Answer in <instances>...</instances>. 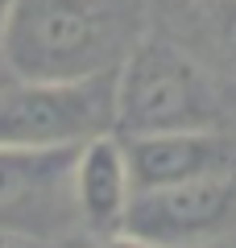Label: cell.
Returning a JSON list of instances; mask_svg holds the SVG:
<instances>
[{
	"label": "cell",
	"instance_id": "6da1fadb",
	"mask_svg": "<svg viewBox=\"0 0 236 248\" xmlns=\"http://www.w3.org/2000/svg\"><path fill=\"white\" fill-rule=\"evenodd\" d=\"M133 42L124 0H4L0 13V62L25 83L116 71Z\"/></svg>",
	"mask_w": 236,
	"mask_h": 248
},
{
	"label": "cell",
	"instance_id": "52a82bcc",
	"mask_svg": "<svg viewBox=\"0 0 236 248\" xmlns=\"http://www.w3.org/2000/svg\"><path fill=\"white\" fill-rule=\"evenodd\" d=\"M133 195L137 190H133V174H129V153H124V141L116 133H104L75 149L70 203H75V219L96 240L124 232Z\"/></svg>",
	"mask_w": 236,
	"mask_h": 248
},
{
	"label": "cell",
	"instance_id": "7a4b0ae2",
	"mask_svg": "<svg viewBox=\"0 0 236 248\" xmlns=\"http://www.w3.org/2000/svg\"><path fill=\"white\" fill-rule=\"evenodd\" d=\"M219 128V95L211 75L170 37H137L116 66V133Z\"/></svg>",
	"mask_w": 236,
	"mask_h": 248
},
{
	"label": "cell",
	"instance_id": "8992f818",
	"mask_svg": "<svg viewBox=\"0 0 236 248\" xmlns=\"http://www.w3.org/2000/svg\"><path fill=\"white\" fill-rule=\"evenodd\" d=\"M124 153H129L133 190L236 174V141L224 128H174V133L124 137Z\"/></svg>",
	"mask_w": 236,
	"mask_h": 248
},
{
	"label": "cell",
	"instance_id": "30bf717a",
	"mask_svg": "<svg viewBox=\"0 0 236 248\" xmlns=\"http://www.w3.org/2000/svg\"><path fill=\"white\" fill-rule=\"evenodd\" d=\"M91 248H153V244H145V240L129 236V232H116V236H100Z\"/></svg>",
	"mask_w": 236,
	"mask_h": 248
},
{
	"label": "cell",
	"instance_id": "7c38bea8",
	"mask_svg": "<svg viewBox=\"0 0 236 248\" xmlns=\"http://www.w3.org/2000/svg\"><path fill=\"white\" fill-rule=\"evenodd\" d=\"M0 13H4V4H0Z\"/></svg>",
	"mask_w": 236,
	"mask_h": 248
},
{
	"label": "cell",
	"instance_id": "277c9868",
	"mask_svg": "<svg viewBox=\"0 0 236 248\" xmlns=\"http://www.w3.org/2000/svg\"><path fill=\"white\" fill-rule=\"evenodd\" d=\"M236 228V174L137 190L124 232L153 248H199Z\"/></svg>",
	"mask_w": 236,
	"mask_h": 248
},
{
	"label": "cell",
	"instance_id": "5b68a950",
	"mask_svg": "<svg viewBox=\"0 0 236 248\" xmlns=\"http://www.w3.org/2000/svg\"><path fill=\"white\" fill-rule=\"evenodd\" d=\"M70 161L75 149H0V228L50 240L75 219Z\"/></svg>",
	"mask_w": 236,
	"mask_h": 248
},
{
	"label": "cell",
	"instance_id": "3957f363",
	"mask_svg": "<svg viewBox=\"0 0 236 248\" xmlns=\"http://www.w3.org/2000/svg\"><path fill=\"white\" fill-rule=\"evenodd\" d=\"M104 133H116V71L0 91V149H79Z\"/></svg>",
	"mask_w": 236,
	"mask_h": 248
},
{
	"label": "cell",
	"instance_id": "ba28073f",
	"mask_svg": "<svg viewBox=\"0 0 236 248\" xmlns=\"http://www.w3.org/2000/svg\"><path fill=\"white\" fill-rule=\"evenodd\" d=\"M216 13H211V42H216L219 58L228 66H236V0H211Z\"/></svg>",
	"mask_w": 236,
	"mask_h": 248
},
{
	"label": "cell",
	"instance_id": "8fae6325",
	"mask_svg": "<svg viewBox=\"0 0 236 248\" xmlns=\"http://www.w3.org/2000/svg\"><path fill=\"white\" fill-rule=\"evenodd\" d=\"M199 248H236V228L224 232V236H216V240H207V244H199Z\"/></svg>",
	"mask_w": 236,
	"mask_h": 248
},
{
	"label": "cell",
	"instance_id": "9c48e42d",
	"mask_svg": "<svg viewBox=\"0 0 236 248\" xmlns=\"http://www.w3.org/2000/svg\"><path fill=\"white\" fill-rule=\"evenodd\" d=\"M0 248H54V240L34 236V232H9V228H0Z\"/></svg>",
	"mask_w": 236,
	"mask_h": 248
}]
</instances>
